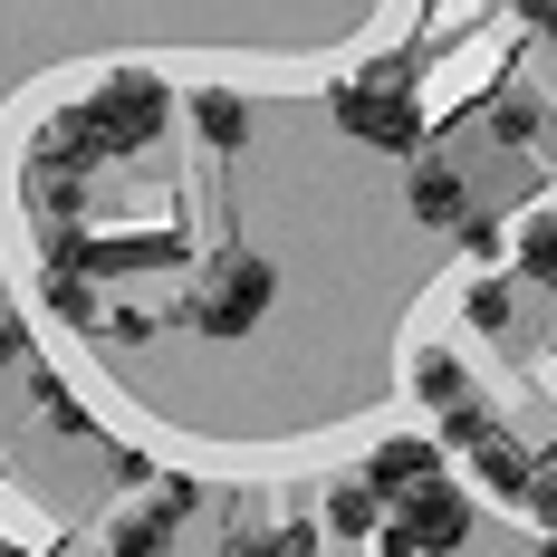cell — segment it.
I'll return each instance as SVG.
<instances>
[{
    "label": "cell",
    "instance_id": "obj_1",
    "mask_svg": "<svg viewBox=\"0 0 557 557\" xmlns=\"http://www.w3.org/2000/svg\"><path fill=\"white\" fill-rule=\"evenodd\" d=\"M49 135H58V145H77V154H97V164H107V154H145V145L164 135V87H154L145 67H115L87 107L58 115Z\"/></svg>",
    "mask_w": 557,
    "mask_h": 557
},
{
    "label": "cell",
    "instance_id": "obj_2",
    "mask_svg": "<svg viewBox=\"0 0 557 557\" xmlns=\"http://www.w3.org/2000/svg\"><path fill=\"white\" fill-rule=\"evenodd\" d=\"M270 288H278V278H270V260L231 250V260H212V278L193 288V308H183V318H193L202 336H222V346H240V336L270 318Z\"/></svg>",
    "mask_w": 557,
    "mask_h": 557
},
{
    "label": "cell",
    "instance_id": "obj_3",
    "mask_svg": "<svg viewBox=\"0 0 557 557\" xmlns=\"http://www.w3.org/2000/svg\"><path fill=\"white\" fill-rule=\"evenodd\" d=\"M336 125L356 145H375V154H423V107H413L404 77H346L336 87Z\"/></svg>",
    "mask_w": 557,
    "mask_h": 557
},
{
    "label": "cell",
    "instance_id": "obj_4",
    "mask_svg": "<svg viewBox=\"0 0 557 557\" xmlns=\"http://www.w3.org/2000/svg\"><path fill=\"white\" fill-rule=\"evenodd\" d=\"M461 539H471V500L451 491L443 471L413 481V491L394 500V519H385V548L394 557H443V548H461Z\"/></svg>",
    "mask_w": 557,
    "mask_h": 557
},
{
    "label": "cell",
    "instance_id": "obj_5",
    "mask_svg": "<svg viewBox=\"0 0 557 557\" xmlns=\"http://www.w3.org/2000/svg\"><path fill=\"white\" fill-rule=\"evenodd\" d=\"M451 443L471 451V471H481V491H491V500H529L539 461H529V451L509 443V433L491 423V413H481V404H451Z\"/></svg>",
    "mask_w": 557,
    "mask_h": 557
},
{
    "label": "cell",
    "instance_id": "obj_6",
    "mask_svg": "<svg viewBox=\"0 0 557 557\" xmlns=\"http://www.w3.org/2000/svg\"><path fill=\"white\" fill-rule=\"evenodd\" d=\"M87 270H97V240L77 222H49V250H39V288H49V308L67 318V327H97L107 308H97V288H87Z\"/></svg>",
    "mask_w": 557,
    "mask_h": 557
},
{
    "label": "cell",
    "instance_id": "obj_7",
    "mask_svg": "<svg viewBox=\"0 0 557 557\" xmlns=\"http://www.w3.org/2000/svg\"><path fill=\"white\" fill-rule=\"evenodd\" d=\"M87 173H97V154H77V145L39 135V154H29V202H39L49 222H67V212L87 202Z\"/></svg>",
    "mask_w": 557,
    "mask_h": 557
},
{
    "label": "cell",
    "instance_id": "obj_8",
    "mask_svg": "<svg viewBox=\"0 0 557 557\" xmlns=\"http://www.w3.org/2000/svg\"><path fill=\"white\" fill-rule=\"evenodd\" d=\"M413 222H433V231L471 222V193H461V173H451V164H413Z\"/></svg>",
    "mask_w": 557,
    "mask_h": 557
},
{
    "label": "cell",
    "instance_id": "obj_9",
    "mask_svg": "<svg viewBox=\"0 0 557 557\" xmlns=\"http://www.w3.org/2000/svg\"><path fill=\"white\" fill-rule=\"evenodd\" d=\"M433 471H443V451L423 443V433H394V443L366 461V481H375V491H413V481H433Z\"/></svg>",
    "mask_w": 557,
    "mask_h": 557
},
{
    "label": "cell",
    "instance_id": "obj_10",
    "mask_svg": "<svg viewBox=\"0 0 557 557\" xmlns=\"http://www.w3.org/2000/svg\"><path fill=\"white\" fill-rule=\"evenodd\" d=\"M327 529L336 539H385V491H375V481H336L327 491Z\"/></svg>",
    "mask_w": 557,
    "mask_h": 557
},
{
    "label": "cell",
    "instance_id": "obj_11",
    "mask_svg": "<svg viewBox=\"0 0 557 557\" xmlns=\"http://www.w3.org/2000/svg\"><path fill=\"white\" fill-rule=\"evenodd\" d=\"M193 500H202L193 481H164V491H154V509H135V519L115 529V548H164V539H173V519H183Z\"/></svg>",
    "mask_w": 557,
    "mask_h": 557
},
{
    "label": "cell",
    "instance_id": "obj_12",
    "mask_svg": "<svg viewBox=\"0 0 557 557\" xmlns=\"http://www.w3.org/2000/svg\"><path fill=\"white\" fill-rule=\"evenodd\" d=\"M193 125H202L222 154H240V145H250V107H240L231 87H202V97H193Z\"/></svg>",
    "mask_w": 557,
    "mask_h": 557
},
{
    "label": "cell",
    "instance_id": "obj_13",
    "mask_svg": "<svg viewBox=\"0 0 557 557\" xmlns=\"http://www.w3.org/2000/svg\"><path fill=\"white\" fill-rule=\"evenodd\" d=\"M519 270L557 298V212H529V222H519Z\"/></svg>",
    "mask_w": 557,
    "mask_h": 557
},
{
    "label": "cell",
    "instance_id": "obj_14",
    "mask_svg": "<svg viewBox=\"0 0 557 557\" xmlns=\"http://www.w3.org/2000/svg\"><path fill=\"white\" fill-rule=\"evenodd\" d=\"M413 394H423L433 413H451V404H471V394H461V356H423V366H413Z\"/></svg>",
    "mask_w": 557,
    "mask_h": 557
},
{
    "label": "cell",
    "instance_id": "obj_15",
    "mask_svg": "<svg viewBox=\"0 0 557 557\" xmlns=\"http://www.w3.org/2000/svg\"><path fill=\"white\" fill-rule=\"evenodd\" d=\"M491 135H500V145H519V154H529V145H539V97H519V87H509L500 107H491Z\"/></svg>",
    "mask_w": 557,
    "mask_h": 557
},
{
    "label": "cell",
    "instance_id": "obj_16",
    "mask_svg": "<svg viewBox=\"0 0 557 557\" xmlns=\"http://www.w3.org/2000/svg\"><path fill=\"white\" fill-rule=\"evenodd\" d=\"M471 327H491V336L509 327V288L500 278H471Z\"/></svg>",
    "mask_w": 557,
    "mask_h": 557
},
{
    "label": "cell",
    "instance_id": "obj_17",
    "mask_svg": "<svg viewBox=\"0 0 557 557\" xmlns=\"http://www.w3.org/2000/svg\"><path fill=\"white\" fill-rule=\"evenodd\" d=\"M519 509H529L539 529H557V471H539V481H529V500H519Z\"/></svg>",
    "mask_w": 557,
    "mask_h": 557
},
{
    "label": "cell",
    "instance_id": "obj_18",
    "mask_svg": "<svg viewBox=\"0 0 557 557\" xmlns=\"http://www.w3.org/2000/svg\"><path fill=\"white\" fill-rule=\"evenodd\" d=\"M461 250H471V260H500V231H491L481 212H471V222H461Z\"/></svg>",
    "mask_w": 557,
    "mask_h": 557
},
{
    "label": "cell",
    "instance_id": "obj_19",
    "mask_svg": "<svg viewBox=\"0 0 557 557\" xmlns=\"http://www.w3.org/2000/svg\"><path fill=\"white\" fill-rule=\"evenodd\" d=\"M519 20H539V29H557V0H519Z\"/></svg>",
    "mask_w": 557,
    "mask_h": 557
},
{
    "label": "cell",
    "instance_id": "obj_20",
    "mask_svg": "<svg viewBox=\"0 0 557 557\" xmlns=\"http://www.w3.org/2000/svg\"><path fill=\"white\" fill-rule=\"evenodd\" d=\"M20 346H29V336H20V327H0V366H20Z\"/></svg>",
    "mask_w": 557,
    "mask_h": 557
},
{
    "label": "cell",
    "instance_id": "obj_21",
    "mask_svg": "<svg viewBox=\"0 0 557 557\" xmlns=\"http://www.w3.org/2000/svg\"><path fill=\"white\" fill-rule=\"evenodd\" d=\"M548 49H557V29H548Z\"/></svg>",
    "mask_w": 557,
    "mask_h": 557
}]
</instances>
